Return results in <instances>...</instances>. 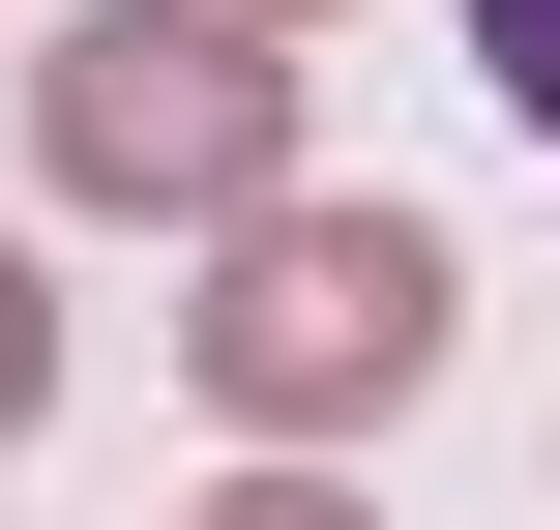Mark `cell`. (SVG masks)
<instances>
[{
  "label": "cell",
  "instance_id": "6da1fadb",
  "mask_svg": "<svg viewBox=\"0 0 560 530\" xmlns=\"http://www.w3.org/2000/svg\"><path fill=\"white\" fill-rule=\"evenodd\" d=\"M177 384H207L236 443H354V413H413V384H443V236L266 177V207L207 236V295H177Z\"/></svg>",
  "mask_w": 560,
  "mask_h": 530
},
{
  "label": "cell",
  "instance_id": "7a4b0ae2",
  "mask_svg": "<svg viewBox=\"0 0 560 530\" xmlns=\"http://www.w3.org/2000/svg\"><path fill=\"white\" fill-rule=\"evenodd\" d=\"M30 148H59L89 207H207V236H236V207L295 177V59H266L236 0H89V30L30 59Z\"/></svg>",
  "mask_w": 560,
  "mask_h": 530
},
{
  "label": "cell",
  "instance_id": "3957f363",
  "mask_svg": "<svg viewBox=\"0 0 560 530\" xmlns=\"http://www.w3.org/2000/svg\"><path fill=\"white\" fill-rule=\"evenodd\" d=\"M59 413V295H30V236H0V443Z\"/></svg>",
  "mask_w": 560,
  "mask_h": 530
},
{
  "label": "cell",
  "instance_id": "277c9868",
  "mask_svg": "<svg viewBox=\"0 0 560 530\" xmlns=\"http://www.w3.org/2000/svg\"><path fill=\"white\" fill-rule=\"evenodd\" d=\"M472 59H502V118L560 148V0H472Z\"/></svg>",
  "mask_w": 560,
  "mask_h": 530
},
{
  "label": "cell",
  "instance_id": "5b68a950",
  "mask_svg": "<svg viewBox=\"0 0 560 530\" xmlns=\"http://www.w3.org/2000/svg\"><path fill=\"white\" fill-rule=\"evenodd\" d=\"M207 530H384V502H325V472H236V502H207Z\"/></svg>",
  "mask_w": 560,
  "mask_h": 530
},
{
  "label": "cell",
  "instance_id": "8992f818",
  "mask_svg": "<svg viewBox=\"0 0 560 530\" xmlns=\"http://www.w3.org/2000/svg\"><path fill=\"white\" fill-rule=\"evenodd\" d=\"M236 30H295V0H236Z\"/></svg>",
  "mask_w": 560,
  "mask_h": 530
}]
</instances>
